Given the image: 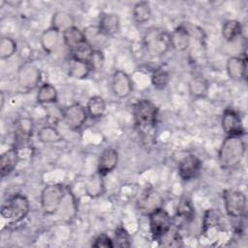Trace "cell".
<instances>
[{
	"label": "cell",
	"mask_w": 248,
	"mask_h": 248,
	"mask_svg": "<svg viewBox=\"0 0 248 248\" xmlns=\"http://www.w3.org/2000/svg\"><path fill=\"white\" fill-rule=\"evenodd\" d=\"M92 247L94 248H112L114 247L113 245V240L107 235L106 233H101L99 234L93 241Z\"/></svg>",
	"instance_id": "40"
},
{
	"label": "cell",
	"mask_w": 248,
	"mask_h": 248,
	"mask_svg": "<svg viewBox=\"0 0 248 248\" xmlns=\"http://www.w3.org/2000/svg\"><path fill=\"white\" fill-rule=\"evenodd\" d=\"M133 115L135 123L140 132H151L156 123L158 108L153 102L142 99L134 106Z\"/></svg>",
	"instance_id": "2"
},
{
	"label": "cell",
	"mask_w": 248,
	"mask_h": 248,
	"mask_svg": "<svg viewBox=\"0 0 248 248\" xmlns=\"http://www.w3.org/2000/svg\"><path fill=\"white\" fill-rule=\"evenodd\" d=\"M149 217V228L154 238L160 239L163 235L170 231L172 225V219L169 212L163 207H160L150 213Z\"/></svg>",
	"instance_id": "7"
},
{
	"label": "cell",
	"mask_w": 248,
	"mask_h": 248,
	"mask_svg": "<svg viewBox=\"0 0 248 248\" xmlns=\"http://www.w3.org/2000/svg\"><path fill=\"white\" fill-rule=\"evenodd\" d=\"M242 33V25L236 19H229L222 26V36L227 42H232Z\"/></svg>",
	"instance_id": "26"
},
{
	"label": "cell",
	"mask_w": 248,
	"mask_h": 248,
	"mask_svg": "<svg viewBox=\"0 0 248 248\" xmlns=\"http://www.w3.org/2000/svg\"><path fill=\"white\" fill-rule=\"evenodd\" d=\"M30 209L27 198L21 194H16L7 199L1 206V216L10 223H18L28 214Z\"/></svg>",
	"instance_id": "4"
},
{
	"label": "cell",
	"mask_w": 248,
	"mask_h": 248,
	"mask_svg": "<svg viewBox=\"0 0 248 248\" xmlns=\"http://www.w3.org/2000/svg\"><path fill=\"white\" fill-rule=\"evenodd\" d=\"M221 220V214L218 210H215L213 208L208 209L204 213L203 217V229L204 231L210 230L214 227H217L219 225V222Z\"/></svg>",
	"instance_id": "36"
},
{
	"label": "cell",
	"mask_w": 248,
	"mask_h": 248,
	"mask_svg": "<svg viewBox=\"0 0 248 248\" xmlns=\"http://www.w3.org/2000/svg\"><path fill=\"white\" fill-rule=\"evenodd\" d=\"M19 161V154L16 147H12L2 153L0 157V174L5 177L10 174Z\"/></svg>",
	"instance_id": "18"
},
{
	"label": "cell",
	"mask_w": 248,
	"mask_h": 248,
	"mask_svg": "<svg viewBox=\"0 0 248 248\" xmlns=\"http://www.w3.org/2000/svg\"><path fill=\"white\" fill-rule=\"evenodd\" d=\"M102 175L99 174L97 172L96 175H93L88 183H87V186H86V190H87V193L88 195L92 196V197H95V196H99V195H102L103 193V180H102Z\"/></svg>",
	"instance_id": "35"
},
{
	"label": "cell",
	"mask_w": 248,
	"mask_h": 248,
	"mask_svg": "<svg viewBox=\"0 0 248 248\" xmlns=\"http://www.w3.org/2000/svg\"><path fill=\"white\" fill-rule=\"evenodd\" d=\"M170 47L176 51H184L190 46L191 35L187 27L183 25L177 26L171 33H170Z\"/></svg>",
	"instance_id": "16"
},
{
	"label": "cell",
	"mask_w": 248,
	"mask_h": 248,
	"mask_svg": "<svg viewBox=\"0 0 248 248\" xmlns=\"http://www.w3.org/2000/svg\"><path fill=\"white\" fill-rule=\"evenodd\" d=\"M33 124L32 120L29 118H22L17 123L16 129V138L18 141H26L32 136Z\"/></svg>",
	"instance_id": "32"
},
{
	"label": "cell",
	"mask_w": 248,
	"mask_h": 248,
	"mask_svg": "<svg viewBox=\"0 0 248 248\" xmlns=\"http://www.w3.org/2000/svg\"><path fill=\"white\" fill-rule=\"evenodd\" d=\"M163 202L162 196L153 188H148L140 194L138 200V208L141 213L149 215L156 209L163 207Z\"/></svg>",
	"instance_id": "9"
},
{
	"label": "cell",
	"mask_w": 248,
	"mask_h": 248,
	"mask_svg": "<svg viewBox=\"0 0 248 248\" xmlns=\"http://www.w3.org/2000/svg\"><path fill=\"white\" fill-rule=\"evenodd\" d=\"M177 170L182 180H193L199 176L202 170V161L195 155H187L179 161Z\"/></svg>",
	"instance_id": "11"
},
{
	"label": "cell",
	"mask_w": 248,
	"mask_h": 248,
	"mask_svg": "<svg viewBox=\"0 0 248 248\" xmlns=\"http://www.w3.org/2000/svg\"><path fill=\"white\" fill-rule=\"evenodd\" d=\"M3 106H4V94L1 93V108H3Z\"/></svg>",
	"instance_id": "41"
},
{
	"label": "cell",
	"mask_w": 248,
	"mask_h": 248,
	"mask_svg": "<svg viewBox=\"0 0 248 248\" xmlns=\"http://www.w3.org/2000/svg\"><path fill=\"white\" fill-rule=\"evenodd\" d=\"M221 125L227 136L242 137L245 134V129L240 116L232 108L224 110L221 118Z\"/></svg>",
	"instance_id": "10"
},
{
	"label": "cell",
	"mask_w": 248,
	"mask_h": 248,
	"mask_svg": "<svg viewBox=\"0 0 248 248\" xmlns=\"http://www.w3.org/2000/svg\"><path fill=\"white\" fill-rule=\"evenodd\" d=\"M98 27L107 37L116 35L120 30V19L114 13H104L100 16Z\"/></svg>",
	"instance_id": "17"
},
{
	"label": "cell",
	"mask_w": 248,
	"mask_h": 248,
	"mask_svg": "<svg viewBox=\"0 0 248 248\" xmlns=\"http://www.w3.org/2000/svg\"><path fill=\"white\" fill-rule=\"evenodd\" d=\"M106 102L101 96H92L89 98L86 104V110L89 116L92 118H99L104 115L106 112Z\"/></svg>",
	"instance_id": "25"
},
{
	"label": "cell",
	"mask_w": 248,
	"mask_h": 248,
	"mask_svg": "<svg viewBox=\"0 0 248 248\" xmlns=\"http://www.w3.org/2000/svg\"><path fill=\"white\" fill-rule=\"evenodd\" d=\"M176 215L186 222H189L193 219V217L195 215V210H194V206L189 199H187V198L181 199V201L177 204Z\"/></svg>",
	"instance_id": "31"
},
{
	"label": "cell",
	"mask_w": 248,
	"mask_h": 248,
	"mask_svg": "<svg viewBox=\"0 0 248 248\" xmlns=\"http://www.w3.org/2000/svg\"><path fill=\"white\" fill-rule=\"evenodd\" d=\"M62 38L65 46L72 51L86 42L84 33L77 26H72L62 32Z\"/></svg>",
	"instance_id": "19"
},
{
	"label": "cell",
	"mask_w": 248,
	"mask_h": 248,
	"mask_svg": "<svg viewBox=\"0 0 248 248\" xmlns=\"http://www.w3.org/2000/svg\"><path fill=\"white\" fill-rule=\"evenodd\" d=\"M73 16L66 11H57L53 14L51 18V27L58 31H65L66 29L74 26Z\"/></svg>",
	"instance_id": "23"
},
{
	"label": "cell",
	"mask_w": 248,
	"mask_h": 248,
	"mask_svg": "<svg viewBox=\"0 0 248 248\" xmlns=\"http://www.w3.org/2000/svg\"><path fill=\"white\" fill-rule=\"evenodd\" d=\"M111 90L117 98H127L133 91L130 76L122 70H116L111 77Z\"/></svg>",
	"instance_id": "12"
},
{
	"label": "cell",
	"mask_w": 248,
	"mask_h": 248,
	"mask_svg": "<svg viewBox=\"0 0 248 248\" xmlns=\"http://www.w3.org/2000/svg\"><path fill=\"white\" fill-rule=\"evenodd\" d=\"M118 163V153L112 147H108L101 153L98 160L97 172L102 176L112 171Z\"/></svg>",
	"instance_id": "15"
},
{
	"label": "cell",
	"mask_w": 248,
	"mask_h": 248,
	"mask_svg": "<svg viewBox=\"0 0 248 248\" xmlns=\"http://www.w3.org/2000/svg\"><path fill=\"white\" fill-rule=\"evenodd\" d=\"M246 145L239 136H227L218 152V159L223 169L236 167L244 157Z\"/></svg>",
	"instance_id": "1"
},
{
	"label": "cell",
	"mask_w": 248,
	"mask_h": 248,
	"mask_svg": "<svg viewBox=\"0 0 248 248\" xmlns=\"http://www.w3.org/2000/svg\"><path fill=\"white\" fill-rule=\"evenodd\" d=\"M223 201L226 212L233 218L244 217L246 214V196L237 190L227 189L223 192Z\"/></svg>",
	"instance_id": "6"
},
{
	"label": "cell",
	"mask_w": 248,
	"mask_h": 248,
	"mask_svg": "<svg viewBox=\"0 0 248 248\" xmlns=\"http://www.w3.org/2000/svg\"><path fill=\"white\" fill-rule=\"evenodd\" d=\"M84 37L86 42L94 48L98 49L97 47L101 46L102 44L105 42V40L108 38L106 35L103 34V32L100 30V28L97 26H89L86 29L83 30Z\"/></svg>",
	"instance_id": "29"
},
{
	"label": "cell",
	"mask_w": 248,
	"mask_h": 248,
	"mask_svg": "<svg viewBox=\"0 0 248 248\" xmlns=\"http://www.w3.org/2000/svg\"><path fill=\"white\" fill-rule=\"evenodd\" d=\"M87 110L80 104H72L62 112L65 124L72 130H79L87 119Z\"/></svg>",
	"instance_id": "8"
},
{
	"label": "cell",
	"mask_w": 248,
	"mask_h": 248,
	"mask_svg": "<svg viewBox=\"0 0 248 248\" xmlns=\"http://www.w3.org/2000/svg\"><path fill=\"white\" fill-rule=\"evenodd\" d=\"M143 46L152 56H162L170 47V33L159 27L149 28L143 36Z\"/></svg>",
	"instance_id": "3"
},
{
	"label": "cell",
	"mask_w": 248,
	"mask_h": 248,
	"mask_svg": "<svg viewBox=\"0 0 248 248\" xmlns=\"http://www.w3.org/2000/svg\"><path fill=\"white\" fill-rule=\"evenodd\" d=\"M152 12L150 4L146 1L137 2L133 7V17L135 21L139 24H143L147 22L151 17Z\"/></svg>",
	"instance_id": "27"
},
{
	"label": "cell",
	"mask_w": 248,
	"mask_h": 248,
	"mask_svg": "<svg viewBox=\"0 0 248 248\" xmlns=\"http://www.w3.org/2000/svg\"><path fill=\"white\" fill-rule=\"evenodd\" d=\"M112 240H113L114 247L116 246V247L127 248L131 246V236L124 228H118L115 231L114 238Z\"/></svg>",
	"instance_id": "37"
},
{
	"label": "cell",
	"mask_w": 248,
	"mask_h": 248,
	"mask_svg": "<svg viewBox=\"0 0 248 248\" xmlns=\"http://www.w3.org/2000/svg\"><path fill=\"white\" fill-rule=\"evenodd\" d=\"M226 70L229 78L235 81L246 78L247 58L243 56H231L226 63Z\"/></svg>",
	"instance_id": "13"
},
{
	"label": "cell",
	"mask_w": 248,
	"mask_h": 248,
	"mask_svg": "<svg viewBox=\"0 0 248 248\" xmlns=\"http://www.w3.org/2000/svg\"><path fill=\"white\" fill-rule=\"evenodd\" d=\"M88 64L91 67V70L93 71H100L105 64V56L102 51V49H94Z\"/></svg>",
	"instance_id": "38"
},
{
	"label": "cell",
	"mask_w": 248,
	"mask_h": 248,
	"mask_svg": "<svg viewBox=\"0 0 248 248\" xmlns=\"http://www.w3.org/2000/svg\"><path fill=\"white\" fill-rule=\"evenodd\" d=\"M18 83L22 88L32 89L40 81L39 69L30 63H24L18 70Z\"/></svg>",
	"instance_id": "14"
},
{
	"label": "cell",
	"mask_w": 248,
	"mask_h": 248,
	"mask_svg": "<svg viewBox=\"0 0 248 248\" xmlns=\"http://www.w3.org/2000/svg\"><path fill=\"white\" fill-rule=\"evenodd\" d=\"M91 71H92L91 67L87 62L72 58L71 63L69 65L68 75L71 78H74L77 79H83L89 76Z\"/></svg>",
	"instance_id": "24"
},
{
	"label": "cell",
	"mask_w": 248,
	"mask_h": 248,
	"mask_svg": "<svg viewBox=\"0 0 248 248\" xmlns=\"http://www.w3.org/2000/svg\"><path fill=\"white\" fill-rule=\"evenodd\" d=\"M38 139L43 143H55L61 141L63 137L54 126L46 125L39 130Z\"/></svg>",
	"instance_id": "28"
},
{
	"label": "cell",
	"mask_w": 248,
	"mask_h": 248,
	"mask_svg": "<svg viewBox=\"0 0 248 248\" xmlns=\"http://www.w3.org/2000/svg\"><path fill=\"white\" fill-rule=\"evenodd\" d=\"M16 42L11 37H3L0 42V58L7 59L15 54L16 51Z\"/></svg>",
	"instance_id": "33"
},
{
	"label": "cell",
	"mask_w": 248,
	"mask_h": 248,
	"mask_svg": "<svg viewBox=\"0 0 248 248\" xmlns=\"http://www.w3.org/2000/svg\"><path fill=\"white\" fill-rule=\"evenodd\" d=\"M65 195V189L60 184L46 185L41 193V205L44 212L46 214L55 213L59 209Z\"/></svg>",
	"instance_id": "5"
},
{
	"label": "cell",
	"mask_w": 248,
	"mask_h": 248,
	"mask_svg": "<svg viewBox=\"0 0 248 248\" xmlns=\"http://www.w3.org/2000/svg\"><path fill=\"white\" fill-rule=\"evenodd\" d=\"M170 82V74L164 68L156 69L151 75V83L154 88L162 90L167 87Z\"/></svg>",
	"instance_id": "30"
},
{
	"label": "cell",
	"mask_w": 248,
	"mask_h": 248,
	"mask_svg": "<svg viewBox=\"0 0 248 248\" xmlns=\"http://www.w3.org/2000/svg\"><path fill=\"white\" fill-rule=\"evenodd\" d=\"M58 93L56 88L50 83H43L37 92V101L43 105L53 104L57 102Z\"/></svg>",
	"instance_id": "22"
},
{
	"label": "cell",
	"mask_w": 248,
	"mask_h": 248,
	"mask_svg": "<svg viewBox=\"0 0 248 248\" xmlns=\"http://www.w3.org/2000/svg\"><path fill=\"white\" fill-rule=\"evenodd\" d=\"M160 240H162V244L164 246H170V247H178L182 245V240L180 235L177 232H173L170 235V232L163 235Z\"/></svg>",
	"instance_id": "39"
},
{
	"label": "cell",
	"mask_w": 248,
	"mask_h": 248,
	"mask_svg": "<svg viewBox=\"0 0 248 248\" xmlns=\"http://www.w3.org/2000/svg\"><path fill=\"white\" fill-rule=\"evenodd\" d=\"M60 31L53 27L46 29L41 35V45L46 52H52L59 44Z\"/></svg>",
	"instance_id": "20"
},
{
	"label": "cell",
	"mask_w": 248,
	"mask_h": 248,
	"mask_svg": "<svg viewBox=\"0 0 248 248\" xmlns=\"http://www.w3.org/2000/svg\"><path fill=\"white\" fill-rule=\"evenodd\" d=\"M93 51H94V48L87 42H84L76 49L72 50V58L88 63Z\"/></svg>",
	"instance_id": "34"
},
{
	"label": "cell",
	"mask_w": 248,
	"mask_h": 248,
	"mask_svg": "<svg viewBox=\"0 0 248 248\" xmlns=\"http://www.w3.org/2000/svg\"><path fill=\"white\" fill-rule=\"evenodd\" d=\"M189 92L194 98H204L208 93V82L202 76L194 77L189 81Z\"/></svg>",
	"instance_id": "21"
}]
</instances>
